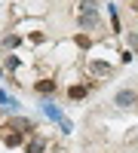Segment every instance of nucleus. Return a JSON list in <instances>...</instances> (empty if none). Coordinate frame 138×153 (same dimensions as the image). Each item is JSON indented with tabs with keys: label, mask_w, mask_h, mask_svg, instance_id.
Wrapping results in <instances>:
<instances>
[{
	"label": "nucleus",
	"mask_w": 138,
	"mask_h": 153,
	"mask_svg": "<svg viewBox=\"0 0 138 153\" xmlns=\"http://www.w3.org/2000/svg\"><path fill=\"white\" fill-rule=\"evenodd\" d=\"M95 25H98L95 3H92V0H83V3H80V28H95Z\"/></svg>",
	"instance_id": "f257e3e1"
},
{
	"label": "nucleus",
	"mask_w": 138,
	"mask_h": 153,
	"mask_svg": "<svg viewBox=\"0 0 138 153\" xmlns=\"http://www.w3.org/2000/svg\"><path fill=\"white\" fill-rule=\"evenodd\" d=\"M135 101H138V95L132 92V89H120L117 92V104L120 107H129V104H135Z\"/></svg>",
	"instance_id": "f03ea898"
},
{
	"label": "nucleus",
	"mask_w": 138,
	"mask_h": 153,
	"mask_svg": "<svg viewBox=\"0 0 138 153\" xmlns=\"http://www.w3.org/2000/svg\"><path fill=\"white\" fill-rule=\"evenodd\" d=\"M6 129H9V126H6ZM3 144H6V147H19V144H22V132H19V129L3 132Z\"/></svg>",
	"instance_id": "7ed1b4c3"
},
{
	"label": "nucleus",
	"mask_w": 138,
	"mask_h": 153,
	"mask_svg": "<svg viewBox=\"0 0 138 153\" xmlns=\"http://www.w3.org/2000/svg\"><path fill=\"white\" fill-rule=\"evenodd\" d=\"M34 89H37L40 95H52V92H55V80H40Z\"/></svg>",
	"instance_id": "20e7f679"
},
{
	"label": "nucleus",
	"mask_w": 138,
	"mask_h": 153,
	"mask_svg": "<svg viewBox=\"0 0 138 153\" xmlns=\"http://www.w3.org/2000/svg\"><path fill=\"white\" fill-rule=\"evenodd\" d=\"M25 150H28V153H43V138H34V141H28V144H25Z\"/></svg>",
	"instance_id": "39448f33"
},
{
	"label": "nucleus",
	"mask_w": 138,
	"mask_h": 153,
	"mask_svg": "<svg viewBox=\"0 0 138 153\" xmlns=\"http://www.w3.org/2000/svg\"><path fill=\"white\" fill-rule=\"evenodd\" d=\"M0 104H3V107H9V110H16V107H19V101L12 98V95H6V92H0Z\"/></svg>",
	"instance_id": "423d86ee"
},
{
	"label": "nucleus",
	"mask_w": 138,
	"mask_h": 153,
	"mask_svg": "<svg viewBox=\"0 0 138 153\" xmlns=\"http://www.w3.org/2000/svg\"><path fill=\"white\" fill-rule=\"evenodd\" d=\"M68 95H71L74 101H80V98H86V86H71V89H68Z\"/></svg>",
	"instance_id": "0eeeda50"
},
{
	"label": "nucleus",
	"mask_w": 138,
	"mask_h": 153,
	"mask_svg": "<svg viewBox=\"0 0 138 153\" xmlns=\"http://www.w3.org/2000/svg\"><path fill=\"white\" fill-rule=\"evenodd\" d=\"M89 71H92V74H110V65H107V61H92Z\"/></svg>",
	"instance_id": "6e6552de"
},
{
	"label": "nucleus",
	"mask_w": 138,
	"mask_h": 153,
	"mask_svg": "<svg viewBox=\"0 0 138 153\" xmlns=\"http://www.w3.org/2000/svg\"><path fill=\"white\" fill-rule=\"evenodd\" d=\"M129 43H132V46L138 49V37H135V34H129Z\"/></svg>",
	"instance_id": "1a4fd4ad"
},
{
	"label": "nucleus",
	"mask_w": 138,
	"mask_h": 153,
	"mask_svg": "<svg viewBox=\"0 0 138 153\" xmlns=\"http://www.w3.org/2000/svg\"><path fill=\"white\" fill-rule=\"evenodd\" d=\"M132 9H135V12H138V0H135V3H132Z\"/></svg>",
	"instance_id": "9d476101"
}]
</instances>
